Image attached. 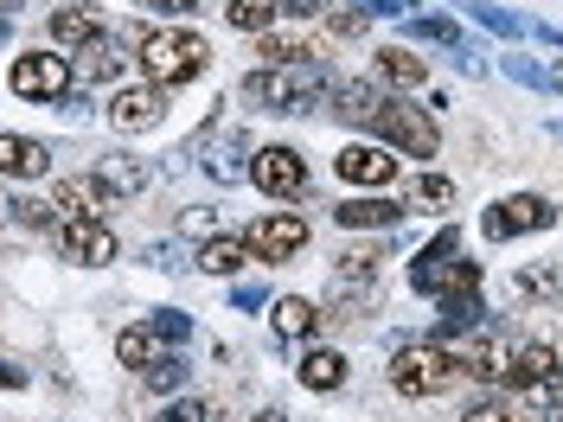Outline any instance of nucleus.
<instances>
[{
	"mask_svg": "<svg viewBox=\"0 0 563 422\" xmlns=\"http://www.w3.org/2000/svg\"><path fill=\"white\" fill-rule=\"evenodd\" d=\"M192 7H206V0H192Z\"/></svg>",
	"mask_w": 563,
	"mask_h": 422,
	"instance_id": "nucleus-51",
	"label": "nucleus"
},
{
	"mask_svg": "<svg viewBox=\"0 0 563 422\" xmlns=\"http://www.w3.org/2000/svg\"><path fill=\"white\" fill-rule=\"evenodd\" d=\"M167 352H174V340H167L154 320H141V326H122V333H115V358H122L129 371H147V365H161Z\"/></svg>",
	"mask_w": 563,
	"mask_h": 422,
	"instance_id": "nucleus-15",
	"label": "nucleus"
},
{
	"mask_svg": "<svg viewBox=\"0 0 563 422\" xmlns=\"http://www.w3.org/2000/svg\"><path fill=\"white\" fill-rule=\"evenodd\" d=\"M455 371H467V365H461L442 340L404 346L397 358H390V390H397V397H442V390L455 385Z\"/></svg>",
	"mask_w": 563,
	"mask_h": 422,
	"instance_id": "nucleus-3",
	"label": "nucleus"
},
{
	"mask_svg": "<svg viewBox=\"0 0 563 422\" xmlns=\"http://www.w3.org/2000/svg\"><path fill=\"white\" fill-rule=\"evenodd\" d=\"M276 13H282L276 0H231V7H224V20H231L238 33H269Z\"/></svg>",
	"mask_w": 563,
	"mask_h": 422,
	"instance_id": "nucleus-31",
	"label": "nucleus"
},
{
	"mask_svg": "<svg viewBox=\"0 0 563 422\" xmlns=\"http://www.w3.org/2000/svg\"><path fill=\"white\" fill-rule=\"evenodd\" d=\"M295 378H301V390H340L346 385V352H327V346H314L301 365H295Z\"/></svg>",
	"mask_w": 563,
	"mask_h": 422,
	"instance_id": "nucleus-26",
	"label": "nucleus"
},
{
	"mask_svg": "<svg viewBox=\"0 0 563 422\" xmlns=\"http://www.w3.org/2000/svg\"><path fill=\"white\" fill-rule=\"evenodd\" d=\"M282 13H288V20H314V13H327V7H333V0H276Z\"/></svg>",
	"mask_w": 563,
	"mask_h": 422,
	"instance_id": "nucleus-44",
	"label": "nucleus"
},
{
	"mask_svg": "<svg viewBox=\"0 0 563 422\" xmlns=\"http://www.w3.org/2000/svg\"><path fill=\"white\" fill-rule=\"evenodd\" d=\"M365 129L385 141V147L410 154V160H435V147H442L435 115H429V109H417V103H397V97H385V103H378V115H372Z\"/></svg>",
	"mask_w": 563,
	"mask_h": 422,
	"instance_id": "nucleus-4",
	"label": "nucleus"
},
{
	"mask_svg": "<svg viewBox=\"0 0 563 422\" xmlns=\"http://www.w3.org/2000/svg\"><path fill=\"white\" fill-rule=\"evenodd\" d=\"M52 237H58V256L77 263V269H109V263L122 256V237L109 231L103 218H65Z\"/></svg>",
	"mask_w": 563,
	"mask_h": 422,
	"instance_id": "nucleus-6",
	"label": "nucleus"
},
{
	"mask_svg": "<svg viewBox=\"0 0 563 422\" xmlns=\"http://www.w3.org/2000/svg\"><path fill=\"white\" fill-rule=\"evenodd\" d=\"M97 179H103L109 192L122 199V192H147V186H154V167H147V160H135V154H122V147H115V154H97Z\"/></svg>",
	"mask_w": 563,
	"mask_h": 422,
	"instance_id": "nucleus-20",
	"label": "nucleus"
},
{
	"mask_svg": "<svg viewBox=\"0 0 563 422\" xmlns=\"http://www.w3.org/2000/svg\"><path fill=\"white\" fill-rule=\"evenodd\" d=\"M109 122H115L122 135H147V129H161V122H167V90H154V84H115V97H109Z\"/></svg>",
	"mask_w": 563,
	"mask_h": 422,
	"instance_id": "nucleus-10",
	"label": "nucleus"
},
{
	"mask_svg": "<svg viewBox=\"0 0 563 422\" xmlns=\"http://www.w3.org/2000/svg\"><path fill=\"white\" fill-rule=\"evenodd\" d=\"M161 422H206V403H192V397H174V403L161 410Z\"/></svg>",
	"mask_w": 563,
	"mask_h": 422,
	"instance_id": "nucleus-43",
	"label": "nucleus"
},
{
	"mask_svg": "<svg viewBox=\"0 0 563 422\" xmlns=\"http://www.w3.org/2000/svg\"><path fill=\"white\" fill-rule=\"evenodd\" d=\"M378 84H390V90H422L429 84V65H422L410 45H390V52H378Z\"/></svg>",
	"mask_w": 563,
	"mask_h": 422,
	"instance_id": "nucleus-27",
	"label": "nucleus"
},
{
	"mask_svg": "<svg viewBox=\"0 0 563 422\" xmlns=\"http://www.w3.org/2000/svg\"><path fill=\"white\" fill-rule=\"evenodd\" d=\"M544 224H558V206L538 199V192H512V199H499V206L481 211V237L487 244H506L519 231H544Z\"/></svg>",
	"mask_w": 563,
	"mask_h": 422,
	"instance_id": "nucleus-8",
	"label": "nucleus"
},
{
	"mask_svg": "<svg viewBox=\"0 0 563 422\" xmlns=\"http://www.w3.org/2000/svg\"><path fill=\"white\" fill-rule=\"evenodd\" d=\"M551 365H558V346H551V340H519V352H512V365H506V378H499V385L526 390V397H531V390L551 378Z\"/></svg>",
	"mask_w": 563,
	"mask_h": 422,
	"instance_id": "nucleus-13",
	"label": "nucleus"
},
{
	"mask_svg": "<svg viewBox=\"0 0 563 422\" xmlns=\"http://www.w3.org/2000/svg\"><path fill=\"white\" fill-rule=\"evenodd\" d=\"M531 403H538V410H563V358L551 365V378L531 390Z\"/></svg>",
	"mask_w": 563,
	"mask_h": 422,
	"instance_id": "nucleus-39",
	"label": "nucleus"
},
{
	"mask_svg": "<svg viewBox=\"0 0 563 422\" xmlns=\"http://www.w3.org/2000/svg\"><path fill=\"white\" fill-rule=\"evenodd\" d=\"M141 385L154 390V397H174V390H186V358H174V352H167L161 365H147V371H141Z\"/></svg>",
	"mask_w": 563,
	"mask_h": 422,
	"instance_id": "nucleus-34",
	"label": "nucleus"
},
{
	"mask_svg": "<svg viewBox=\"0 0 563 422\" xmlns=\"http://www.w3.org/2000/svg\"><path fill=\"white\" fill-rule=\"evenodd\" d=\"M256 58L269 70H282V65H314L320 52L308 45V38H276V33H256Z\"/></svg>",
	"mask_w": 563,
	"mask_h": 422,
	"instance_id": "nucleus-30",
	"label": "nucleus"
},
{
	"mask_svg": "<svg viewBox=\"0 0 563 422\" xmlns=\"http://www.w3.org/2000/svg\"><path fill=\"white\" fill-rule=\"evenodd\" d=\"M186 224H192V231H206V237H218V211H211V206H192V211H186Z\"/></svg>",
	"mask_w": 563,
	"mask_h": 422,
	"instance_id": "nucleus-45",
	"label": "nucleus"
},
{
	"mask_svg": "<svg viewBox=\"0 0 563 422\" xmlns=\"http://www.w3.org/2000/svg\"><path fill=\"white\" fill-rule=\"evenodd\" d=\"M410 33H417V38H435V45H461L455 20H442V13H417V20H410Z\"/></svg>",
	"mask_w": 563,
	"mask_h": 422,
	"instance_id": "nucleus-37",
	"label": "nucleus"
},
{
	"mask_svg": "<svg viewBox=\"0 0 563 422\" xmlns=\"http://www.w3.org/2000/svg\"><path fill=\"white\" fill-rule=\"evenodd\" d=\"M52 206L65 211V218H109V206H115V192H109L103 179H58V199Z\"/></svg>",
	"mask_w": 563,
	"mask_h": 422,
	"instance_id": "nucleus-17",
	"label": "nucleus"
},
{
	"mask_svg": "<svg viewBox=\"0 0 563 422\" xmlns=\"http://www.w3.org/2000/svg\"><path fill=\"white\" fill-rule=\"evenodd\" d=\"M122 70H129V45H122V38H109V33L90 38V45L77 52V77H90V84H115Z\"/></svg>",
	"mask_w": 563,
	"mask_h": 422,
	"instance_id": "nucleus-19",
	"label": "nucleus"
},
{
	"mask_svg": "<svg viewBox=\"0 0 563 422\" xmlns=\"http://www.w3.org/2000/svg\"><path fill=\"white\" fill-rule=\"evenodd\" d=\"M244 244H250L256 263H288V256L308 249V218H301V211H263L244 231Z\"/></svg>",
	"mask_w": 563,
	"mask_h": 422,
	"instance_id": "nucleus-9",
	"label": "nucleus"
},
{
	"mask_svg": "<svg viewBox=\"0 0 563 422\" xmlns=\"http://www.w3.org/2000/svg\"><path fill=\"white\" fill-rule=\"evenodd\" d=\"M269 326H276V340H314L320 308L308 301V295H282L276 308H269Z\"/></svg>",
	"mask_w": 563,
	"mask_h": 422,
	"instance_id": "nucleus-22",
	"label": "nucleus"
},
{
	"mask_svg": "<svg viewBox=\"0 0 563 422\" xmlns=\"http://www.w3.org/2000/svg\"><path fill=\"white\" fill-rule=\"evenodd\" d=\"M455 249H461V231H455V224H442V231L422 244V256L410 263V288H417V295H429V288H435V276H442V263H449Z\"/></svg>",
	"mask_w": 563,
	"mask_h": 422,
	"instance_id": "nucleus-23",
	"label": "nucleus"
},
{
	"mask_svg": "<svg viewBox=\"0 0 563 422\" xmlns=\"http://www.w3.org/2000/svg\"><path fill=\"white\" fill-rule=\"evenodd\" d=\"M372 33V7H327V38H365Z\"/></svg>",
	"mask_w": 563,
	"mask_h": 422,
	"instance_id": "nucleus-33",
	"label": "nucleus"
},
{
	"mask_svg": "<svg viewBox=\"0 0 563 422\" xmlns=\"http://www.w3.org/2000/svg\"><path fill=\"white\" fill-rule=\"evenodd\" d=\"M250 186L263 192V199H301L308 192V160H301V147H256L250 154Z\"/></svg>",
	"mask_w": 563,
	"mask_h": 422,
	"instance_id": "nucleus-7",
	"label": "nucleus"
},
{
	"mask_svg": "<svg viewBox=\"0 0 563 422\" xmlns=\"http://www.w3.org/2000/svg\"><path fill=\"white\" fill-rule=\"evenodd\" d=\"M52 38L84 52L90 38H103V13H97V7H84V0H77V7H58V13H52Z\"/></svg>",
	"mask_w": 563,
	"mask_h": 422,
	"instance_id": "nucleus-25",
	"label": "nucleus"
},
{
	"mask_svg": "<svg viewBox=\"0 0 563 422\" xmlns=\"http://www.w3.org/2000/svg\"><path fill=\"white\" fill-rule=\"evenodd\" d=\"M506 70H512L519 84H531V90H558V77H551L544 65H526V58H506Z\"/></svg>",
	"mask_w": 563,
	"mask_h": 422,
	"instance_id": "nucleus-40",
	"label": "nucleus"
},
{
	"mask_svg": "<svg viewBox=\"0 0 563 422\" xmlns=\"http://www.w3.org/2000/svg\"><path fill=\"white\" fill-rule=\"evenodd\" d=\"M7 84H13V97H26V103H65L70 97V58L65 52H20L13 65H7Z\"/></svg>",
	"mask_w": 563,
	"mask_h": 422,
	"instance_id": "nucleus-5",
	"label": "nucleus"
},
{
	"mask_svg": "<svg viewBox=\"0 0 563 422\" xmlns=\"http://www.w3.org/2000/svg\"><path fill=\"white\" fill-rule=\"evenodd\" d=\"M26 385V371H13V365H0V390H20Z\"/></svg>",
	"mask_w": 563,
	"mask_h": 422,
	"instance_id": "nucleus-47",
	"label": "nucleus"
},
{
	"mask_svg": "<svg viewBox=\"0 0 563 422\" xmlns=\"http://www.w3.org/2000/svg\"><path fill=\"white\" fill-rule=\"evenodd\" d=\"M256 422H288V417H282V410H256Z\"/></svg>",
	"mask_w": 563,
	"mask_h": 422,
	"instance_id": "nucleus-48",
	"label": "nucleus"
},
{
	"mask_svg": "<svg viewBox=\"0 0 563 422\" xmlns=\"http://www.w3.org/2000/svg\"><path fill=\"white\" fill-rule=\"evenodd\" d=\"M512 352H519V333H487L481 346L467 352V371L499 385V378H506V365H512Z\"/></svg>",
	"mask_w": 563,
	"mask_h": 422,
	"instance_id": "nucleus-28",
	"label": "nucleus"
},
{
	"mask_svg": "<svg viewBox=\"0 0 563 422\" xmlns=\"http://www.w3.org/2000/svg\"><path fill=\"white\" fill-rule=\"evenodd\" d=\"M385 256H390V231H385V237H372V244H346L340 256H333V276H340V281H365V288H372Z\"/></svg>",
	"mask_w": 563,
	"mask_h": 422,
	"instance_id": "nucleus-21",
	"label": "nucleus"
},
{
	"mask_svg": "<svg viewBox=\"0 0 563 422\" xmlns=\"http://www.w3.org/2000/svg\"><path fill=\"white\" fill-rule=\"evenodd\" d=\"M410 206L417 211H449L455 206V179L449 174H422L417 186H410Z\"/></svg>",
	"mask_w": 563,
	"mask_h": 422,
	"instance_id": "nucleus-32",
	"label": "nucleus"
},
{
	"mask_svg": "<svg viewBox=\"0 0 563 422\" xmlns=\"http://www.w3.org/2000/svg\"><path fill=\"white\" fill-rule=\"evenodd\" d=\"M154 326H161V333H167V340H179V346H186V340H192V320L179 314V308H161V314H154Z\"/></svg>",
	"mask_w": 563,
	"mask_h": 422,
	"instance_id": "nucleus-42",
	"label": "nucleus"
},
{
	"mask_svg": "<svg viewBox=\"0 0 563 422\" xmlns=\"http://www.w3.org/2000/svg\"><path fill=\"white\" fill-rule=\"evenodd\" d=\"M231 301H238V308H263V288H256V281H244V288H238Z\"/></svg>",
	"mask_w": 563,
	"mask_h": 422,
	"instance_id": "nucleus-46",
	"label": "nucleus"
},
{
	"mask_svg": "<svg viewBox=\"0 0 563 422\" xmlns=\"http://www.w3.org/2000/svg\"><path fill=\"white\" fill-rule=\"evenodd\" d=\"M327 70H320V58L314 65H282V70H250L244 77V103H256V109H276V115H314L320 103H327Z\"/></svg>",
	"mask_w": 563,
	"mask_h": 422,
	"instance_id": "nucleus-2",
	"label": "nucleus"
},
{
	"mask_svg": "<svg viewBox=\"0 0 563 422\" xmlns=\"http://www.w3.org/2000/svg\"><path fill=\"white\" fill-rule=\"evenodd\" d=\"M327 103H333V115H340V122L365 129V122L378 115V103H385V90H378V84H365V77H333Z\"/></svg>",
	"mask_w": 563,
	"mask_h": 422,
	"instance_id": "nucleus-14",
	"label": "nucleus"
},
{
	"mask_svg": "<svg viewBox=\"0 0 563 422\" xmlns=\"http://www.w3.org/2000/svg\"><path fill=\"white\" fill-rule=\"evenodd\" d=\"M45 167H52V147H45V141L38 135H7V129H0V174L7 179H38Z\"/></svg>",
	"mask_w": 563,
	"mask_h": 422,
	"instance_id": "nucleus-16",
	"label": "nucleus"
},
{
	"mask_svg": "<svg viewBox=\"0 0 563 422\" xmlns=\"http://www.w3.org/2000/svg\"><path fill=\"white\" fill-rule=\"evenodd\" d=\"M0 38H7V20H0Z\"/></svg>",
	"mask_w": 563,
	"mask_h": 422,
	"instance_id": "nucleus-50",
	"label": "nucleus"
},
{
	"mask_svg": "<svg viewBox=\"0 0 563 422\" xmlns=\"http://www.w3.org/2000/svg\"><path fill=\"white\" fill-rule=\"evenodd\" d=\"M429 295H435L442 308H461V301H481V263H461V256H449Z\"/></svg>",
	"mask_w": 563,
	"mask_h": 422,
	"instance_id": "nucleus-24",
	"label": "nucleus"
},
{
	"mask_svg": "<svg viewBox=\"0 0 563 422\" xmlns=\"http://www.w3.org/2000/svg\"><path fill=\"white\" fill-rule=\"evenodd\" d=\"M211 65V38L192 33V26H161V33L141 38V70H147V84L154 90H186V84H199Z\"/></svg>",
	"mask_w": 563,
	"mask_h": 422,
	"instance_id": "nucleus-1",
	"label": "nucleus"
},
{
	"mask_svg": "<svg viewBox=\"0 0 563 422\" xmlns=\"http://www.w3.org/2000/svg\"><path fill=\"white\" fill-rule=\"evenodd\" d=\"M519 288L538 295V301H551V295L563 288V269H551V263H544V269H519Z\"/></svg>",
	"mask_w": 563,
	"mask_h": 422,
	"instance_id": "nucleus-38",
	"label": "nucleus"
},
{
	"mask_svg": "<svg viewBox=\"0 0 563 422\" xmlns=\"http://www.w3.org/2000/svg\"><path fill=\"white\" fill-rule=\"evenodd\" d=\"M474 20H481V26H493V33H506V38L526 33V20H512V13H499V7H474Z\"/></svg>",
	"mask_w": 563,
	"mask_h": 422,
	"instance_id": "nucleus-41",
	"label": "nucleus"
},
{
	"mask_svg": "<svg viewBox=\"0 0 563 422\" xmlns=\"http://www.w3.org/2000/svg\"><path fill=\"white\" fill-rule=\"evenodd\" d=\"M461 422H526L512 403H499V397H474L467 410H461Z\"/></svg>",
	"mask_w": 563,
	"mask_h": 422,
	"instance_id": "nucleus-36",
	"label": "nucleus"
},
{
	"mask_svg": "<svg viewBox=\"0 0 563 422\" xmlns=\"http://www.w3.org/2000/svg\"><path fill=\"white\" fill-rule=\"evenodd\" d=\"M244 263H250V244L244 237H231V231H218V237L199 244V269H206V276H238Z\"/></svg>",
	"mask_w": 563,
	"mask_h": 422,
	"instance_id": "nucleus-29",
	"label": "nucleus"
},
{
	"mask_svg": "<svg viewBox=\"0 0 563 422\" xmlns=\"http://www.w3.org/2000/svg\"><path fill=\"white\" fill-rule=\"evenodd\" d=\"M13 224H26V231H58V206H52V199H13Z\"/></svg>",
	"mask_w": 563,
	"mask_h": 422,
	"instance_id": "nucleus-35",
	"label": "nucleus"
},
{
	"mask_svg": "<svg viewBox=\"0 0 563 422\" xmlns=\"http://www.w3.org/2000/svg\"><path fill=\"white\" fill-rule=\"evenodd\" d=\"M186 154H206V174L211 179H238V174H250L244 154H256V147H250L244 129H231V135H224V122H211L206 135H192V147H186Z\"/></svg>",
	"mask_w": 563,
	"mask_h": 422,
	"instance_id": "nucleus-12",
	"label": "nucleus"
},
{
	"mask_svg": "<svg viewBox=\"0 0 563 422\" xmlns=\"http://www.w3.org/2000/svg\"><path fill=\"white\" fill-rule=\"evenodd\" d=\"M333 174L346 179V186H365V192H385L390 179H397V160H390L385 141H352L333 154Z\"/></svg>",
	"mask_w": 563,
	"mask_h": 422,
	"instance_id": "nucleus-11",
	"label": "nucleus"
},
{
	"mask_svg": "<svg viewBox=\"0 0 563 422\" xmlns=\"http://www.w3.org/2000/svg\"><path fill=\"white\" fill-rule=\"evenodd\" d=\"M397 218H404V206L397 199H340L333 206V224H346V231H397Z\"/></svg>",
	"mask_w": 563,
	"mask_h": 422,
	"instance_id": "nucleus-18",
	"label": "nucleus"
},
{
	"mask_svg": "<svg viewBox=\"0 0 563 422\" xmlns=\"http://www.w3.org/2000/svg\"><path fill=\"white\" fill-rule=\"evenodd\" d=\"M0 218H13V206H7V199H0Z\"/></svg>",
	"mask_w": 563,
	"mask_h": 422,
	"instance_id": "nucleus-49",
	"label": "nucleus"
}]
</instances>
